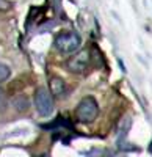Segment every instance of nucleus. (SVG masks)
<instances>
[{
	"label": "nucleus",
	"mask_w": 152,
	"mask_h": 157,
	"mask_svg": "<svg viewBox=\"0 0 152 157\" xmlns=\"http://www.w3.org/2000/svg\"><path fill=\"white\" fill-rule=\"evenodd\" d=\"M80 44H82V39L75 32H63V33L57 35V38H55L57 50L61 52V54H66V55L77 52L80 49Z\"/></svg>",
	"instance_id": "nucleus-1"
},
{
	"label": "nucleus",
	"mask_w": 152,
	"mask_h": 157,
	"mask_svg": "<svg viewBox=\"0 0 152 157\" xmlns=\"http://www.w3.org/2000/svg\"><path fill=\"white\" fill-rule=\"evenodd\" d=\"M99 115V105L93 96H86L83 98L77 109H75V116L80 123H93Z\"/></svg>",
	"instance_id": "nucleus-2"
},
{
	"label": "nucleus",
	"mask_w": 152,
	"mask_h": 157,
	"mask_svg": "<svg viewBox=\"0 0 152 157\" xmlns=\"http://www.w3.org/2000/svg\"><path fill=\"white\" fill-rule=\"evenodd\" d=\"M35 107L41 116H50L54 112V96L46 86H39L35 91Z\"/></svg>",
	"instance_id": "nucleus-3"
},
{
	"label": "nucleus",
	"mask_w": 152,
	"mask_h": 157,
	"mask_svg": "<svg viewBox=\"0 0 152 157\" xmlns=\"http://www.w3.org/2000/svg\"><path fill=\"white\" fill-rule=\"evenodd\" d=\"M90 60H91V57H90V52H88L86 49L79 50V52H74L72 57H69V60L66 61V68L71 72L80 74V72H83L88 68Z\"/></svg>",
	"instance_id": "nucleus-4"
},
{
	"label": "nucleus",
	"mask_w": 152,
	"mask_h": 157,
	"mask_svg": "<svg viewBox=\"0 0 152 157\" xmlns=\"http://www.w3.org/2000/svg\"><path fill=\"white\" fill-rule=\"evenodd\" d=\"M49 91H50V94H52L54 98L65 96L66 94V83H65V80H63L61 77H58V75H54L52 78H50V82H49Z\"/></svg>",
	"instance_id": "nucleus-5"
},
{
	"label": "nucleus",
	"mask_w": 152,
	"mask_h": 157,
	"mask_svg": "<svg viewBox=\"0 0 152 157\" xmlns=\"http://www.w3.org/2000/svg\"><path fill=\"white\" fill-rule=\"evenodd\" d=\"M9 75H11L9 66H8V64H5V63H0V82H5Z\"/></svg>",
	"instance_id": "nucleus-6"
},
{
	"label": "nucleus",
	"mask_w": 152,
	"mask_h": 157,
	"mask_svg": "<svg viewBox=\"0 0 152 157\" xmlns=\"http://www.w3.org/2000/svg\"><path fill=\"white\" fill-rule=\"evenodd\" d=\"M11 10V3L8 0H0V11H8Z\"/></svg>",
	"instance_id": "nucleus-7"
},
{
	"label": "nucleus",
	"mask_w": 152,
	"mask_h": 157,
	"mask_svg": "<svg viewBox=\"0 0 152 157\" xmlns=\"http://www.w3.org/2000/svg\"><path fill=\"white\" fill-rule=\"evenodd\" d=\"M2 99H3V90L0 88V102H2Z\"/></svg>",
	"instance_id": "nucleus-8"
}]
</instances>
